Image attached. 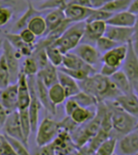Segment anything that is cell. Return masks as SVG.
Returning <instances> with one entry per match:
<instances>
[{
	"label": "cell",
	"mask_w": 138,
	"mask_h": 155,
	"mask_svg": "<svg viewBox=\"0 0 138 155\" xmlns=\"http://www.w3.org/2000/svg\"><path fill=\"white\" fill-rule=\"evenodd\" d=\"M65 105H64V109H65V112H66V115L69 117L72 113V111L76 108V107L78 106L77 103L74 101L72 97H69L65 100Z\"/></svg>",
	"instance_id": "cell-42"
},
{
	"label": "cell",
	"mask_w": 138,
	"mask_h": 155,
	"mask_svg": "<svg viewBox=\"0 0 138 155\" xmlns=\"http://www.w3.org/2000/svg\"><path fill=\"white\" fill-rule=\"evenodd\" d=\"M2 129H3L4 135L12 137L14 139H17V140H19L27 146V143H26L24 141L22 131H21L20 122H19V116L18 110L14 111V112H11V113L8 115L7 119L3 124Z\"/></svg>",
	"instance_id": "cell-10"
},
{
	"label": "cell",
	"mask_w": 138,
	"mask_h": 155,
	"mask_svg": "<svg viewBox=\"0 0 138 155\" xmlns=\"http://www.w3.org/2000/svg\"><path fill=\"white\" fill-rule=\"evenodd\" d=\"M47 92H49V97L51 103L55 107L63 104L65 102V100L68 98L65 91H64L62 86L58 82L50 86L49 88H47Z\"/></svg>",
	"instance_id": "cell-28"
},
{
	"label": "cell",
	"mask_w": 138,
	"mask_h": 155,
	"mask_svg": "<svg viewBox=\"0 0 138 155\" xmlns=\"http://www.w3.org/2000/svg\"><path fill=\"white\" fill-rule=\"evenodd\" d=\"M106 24L105 21H89L85 22V28H84V34L82 37L81 42H86L95 45V42L99 38L104 36L105 30H106Z\"/></svg>",
	"instance_id": "cell-11"
},
{
	"label": "cell",
	"mask_w": 138,
	"mask_h": 155,
	"mask_svg": "<svg viewBox=\"0 0 138 155\" xmlns=\"http://www.w3.org/2000/svg\"><path fill=\"white\" fill-rule=\"evenodd\" d=\"M26 28L29 29L37 38H39V37H45L46 33V24H45V18L42 17V14L35 15L28 22Z\"/></svg>",
	"instance_id": "cell-27"
},
{
	"label": "cell",
	"mask_w": 138,
	"mask_h": 155,
	"mask_svg": "<svg viewBox=\"0 0 138 155\" xmlns=\"http://www.w3.org/2000/svg\"><path fill=\"white\" fill-rule=\"evenodd\" d=\"M113 102L120 109L133 117H138V97L136 93L127 94H119Z\"/></svg>",
	"instance_id": "cell-14"
},
{
	"label": "cell",
	"mask_w": 138,
	"mask_h": 155,
	"mask_svg": "<svg viewBox=\"0 0 138 155\" xmlns=\"http://www.w3.org/2000/svg\"><path fill=\"white\" fill-rule=\"evenodd\" d=\"M61 130L59 122L51 117H45L36 129V143L39 147L51 143Z\"/></svg>",
	"instance_id": "cell-5"
},
{
	"label": "cell",
	"mask_w": 138,
	"mask_h": 155,
	"mask_svg": "<svg viewBox=\"0 0 138 155\" xmlns=\"http://www.w3.org/2000/svg\"><path fill=\"white\" fill-rule=\"evenodd\" d=\"M80 91L92 94L99 102L115 99L121 94L114 87L109 77H105L100 73H94L83 81L78 82Z\"/></svg>",
	"instance_id": "cell-1"
},
{
	"label": "cell",
	"mask_w": 138,
	"mask_h": 155,
	"mask_svg": "<svg viewBox=\"0 0 138 155\" xmlns=\"http://www.w3.org/2000/svg\"><path fill=\"white\" fill-rule=\"evenodd\" d=\"M94 108H96V107H94ZM95 115L96 110H92V108H84V107L77 106L69 117L77 125H82L89 120H91Z\"/></svg>",
	"instance_id": "cell-25"
},
{
	"label": "cell",
	"mask_w": 138,
	"mask_h": 155,
	"mask_svg": "<svg viewBox=\"0 0 138 155\" xmlns=\"http://www.w3.org/2000/svg\"><path fill=\"white\" fill-rule=\"evenodd\" d=\"M9 114H10L9 112L7 110H5L3 107L0 105V129H2L4 122H5V120H6Z\"/></svg>",
	"instance_id": "cell-48"
},
{
	"label": "cell",
	"mask_w": 138,
	"mask_h": 155,
	"mask_svg": "<svg viewBox=\"0 0 138 155\" xmlns=\"http://www.w3.org/2000/svg\"><path fill=\"white\" fill-rule=\"evenodd\" d=\"M77 5V6H81V7H87V8H91V5H90L89 0H71V2L69 5Z\"/></svg>",
	"instance_id": "cell-49"
},
{
	"label": "cell",
	"mask_w": 138,
	"mask_h": 155,
	"mask_svg": "<svg viewBox=\"0 0 138 155\" xmlns=\"http://www.w3.org/2000/svg\"><path fill=\"white\" fill-rule=\"evenodd\" d=\"M35 155H55L54 147H53L52 143L46 145L44 147H40L39 150L36 152Z\"/></svg>",
	"instance_id": "cell-43"
},
{
	"label": "cell",
	"mask_w": 138,
	"mask_h": 155,
	"mask_svg": "<svg viewBox=\"0 0 138 155\" xmlns=\"http://www.w3.org/2000/svg\"><path fill=\"white\" fill-rule=\"evenodd\" d=\"M35 91H36L37 97H38V99L42 106V108L45 109L49 114L55 115L56 107L51 103V101L49 99L47 88L42 83L41 80L36 76H35Z\"/></svg>",
	"instance_id": "cell-20"
},
{
	"label": "cell",
	"mask_w": 138,
	"mask_h": 155,
	"mask_svg": "<svg viewBox=\"0 0 138 155\" xmlns=\"http://www.w3.org/2000/svg\"><path fill=\"white\" fill-rule=\"evenodd\" d=\"M45 48L49 64H51L52 66H54L56 68H60L63 62V56H64L63 53L56 46L52 45H45Z\"/></svg>",
	"instance_id": "cell-30"
},
{
	"label": "cell",
	"mask_w": 138,
	"mask_h": 155,
	"mask_svg": "<svg viewBox=\"0 0 138 155\" xmlns=\"http://www.w3.org/2000/svg\"><path fill=\"white\" fill-rule=\"evenodd\" d=\"M137 35V25L134 27H118V26H106L104 36L114 41L119 45H127L134 41V36Z\"/></svg>",
	"instance_id": "cell-7"
},
{
	"label": "cell",
	"mask_w": 138,
	"mask_h": 155,
	"mask_svg": "<svg viewBox=\"0 0 138 155\" xmlns=\"http://www.w3.org/2000/svg\"><path fill=\"white\" fill-rule=\"evenodd\" d=\"M65 19L66 18H65V15H64L63 10H59V9L50 10V12H49V14H47L45 18V24H46L45 35L49 34V32L53 31L54 29H56L61 23L64 22Z\"/></svg>",
	"instance_id": "cell-26"
},
{
	"label": "cell",
	"mask_w": 138,
	"mask_h": 155,
	"mask_svg": "<svg viewBox=\"0 0 138 155\" xmlns=\"http://www.w3.org/2000/svg\"><path fill=\"white\" fill-rule=\"evenodd\" d=\"M92 8L87 7H81L77 5H68V6L63 10L64 15H65L66 19L71 21L72 23L76 22H82L86 21V19L89 18V15L93 12Z\"/></svg>",
	"instance_id": "cell-15"
},
{
	"label": "cell",
	"mask_w": 138,
	"mask_h": 155,
	"mask_svg": "<svg viewBox=\"0 0 138 155\" xmlns=\"http://www.w3.org/2000/svg\"><path fill=\"white\" fill-rule=\"evenodd\" d=\"M2 45H3V40L0 39V51H1V49H2Z\"/></svg>",
	"instance_id": "cell-50"
},
{
	"label": "cell",
	"mask_w": 138,
	"mask_h": 155,
	"mask_svg": "<svg viewBox=\"0 0 138 155\" xmlns=\"http://www.w3.org/2000/svg\"><path fill=\"white\" fill-rule=\"evenodd\" d=\"M1 53L4 56L5 62L7 64V67L10 72L11 77V84L17 83L19 75L20 73V67H19V60L21 59V56L15 51L13 46L9 44V41L4 39Z\"/></svg>",
	"instance_id": "cell-6"
},
{
	"label": "cell",
	"mask_w": 138,
	"mask_h": 155,
	"mask_svg": "<svg viewBox=\"0 0 138 155\" xmlns=\"http://www.w3.org/2000/svg\"><path fill=\"white\" fill-rule=\"evenodd\" d=\"M31 1H44V0H30L29 2H31Z\"/></svg>",
	"instance_id": "cell-51"
},
{
	"label": "cell",
	"mask_w": 138,
	"mask_h": 155,
	"mask_svg": "<svg viewBox=\"0 0 138 155\" xmlns=\"http://www.w3.org/2000/svg\"><path fill=\"white\" fill-rule=\"evenodd\" d=\"M92 9H102L106 4L109 3L111 0H89Z\"/></svg>",
	"instance_id": "cell-45"
},
{
	"label": "cell",
	"mask_w": 138,
	"mask_h": 155,
	"mask_svg": "<svg viewBox=\"0 0 138 155\" xmlns=\"http://www.w3.org/2000/svg\"><path fill=\"white\" fill-rule=\"evenodd\" d=\"M36 77H38L46 88H49L58 82V69L49 63L45 68L40 69Z\"/></svg>",
	"instance_id": "cell-24"
},
{
	"label": "cell",
	"mask_w": 138,
	"mask_h": 155,
	"mask_svg": "<svg viewBox=\"0 0 138 155\" xmlns=\"http://www.w3.org/2000/svg\"><path fill=\"white\" fill-rule=\"evenodd\" d=\"M20 37V39L22 40L25 44H27L29 45H36V41H37V37L32 33V32L27 29V28H24L22 30H20L19 33H18Z\"/></svg>",
	"instance_id": "cell-41"
},
{
	"label": "cell",
	"mask_w": 138,
	"mask_h": 155,
	"mask_svg": "<svg viewBox=\"0 0 138 155\" xmlns=\"http://www.w3.org/2000/svg\"><path fill=\"white\" fill-rule=\"evenodd\" d=\"M19 112V122H20V127H21V131H22L23 138L25 143L28 145V140L31 134V124H30V120H29V116H28V112L27 109H23V110H18Z\"/></svg>",
	"instance_id": "cell-32"
},
{
	"label": "cell",
	"mask_w": 138,
	"mask_h": 155,
	"mask_svg": "<svg viewBox=\"0 0 138 155\" xmlns=\"http://www.w3.org/2000/svg\"><path fill=\"white\" fill-rule=\"evenodd\" d=\"M117 140L114 137H109L104 140L96 149L95 155H114Z\"/></svg>",
	"instance_id": "cell-31"
},
{
	"label": "cell",
	"mask_w": 138,
	"mask_h": 155,
	"mask_svg": "<svg viewBox=\"0 0 138 155\" xmlns=\"http://www.w3.org/2000/svg\"><path fill=\"white\" fill-rule=\"evenodd\" d=\"M127 45H120L109 51L103 53L102 55V60L103 65H106L115 69H121L123 62L126 55Z\"/></svg>",
	"instance_id": "cell-9"
},
{
	"label": "cell",
	"mask_w": 138,
	"mask_h": 155,
	"mask_svg": "<svg viewBox=\"0 0 138 155\" xmlns=\"http://www.w3.org/2000/svg\"><path fill=\"white\" fill-rule=\"evenodd\" d=\"M126 11L134 15H138V0H131Z\"/></svg>",
	"instance_id": "cell-47"
},
{
	"label": "cell",
	"mask_w": 138,
	"mask_h": 155,
	"mask_svg": "<svg viewBox=\"0 0 138 155\" xmlns=\"http://www.w3.org/2000/svg\"><path fill=\"white\" fill-rule=\"evenodd\" d=\"M61 68H67V69H85V71L96 72V68L94 67L84 63L81 59L72 51L64 54Z\"/></svg>",
	"instance_id": "cell-19"
},
{
	"label": "cell",
	"mask_w": 138,
	"mask_h": 155,
	"mask_svg": "<svg viewBox=\"0 0 138 155\" xmlns=\"http://www.w3.org/2000/svg\"><path fill=\"white\" fill-rule=\"evenodd\" d=\"M112 14H110L108 12H105V11L102 10V9H94L92 14L89 15V18L86 19L85 22H89V21H96V20H99V21H105L107 20Z\"/></svg>",
	"instance_id": "cell-40"
},
{
	"label": "cell",
	"mask_w": 138,
	"mask_h": 155,
	"mask_svg": "<svg viewBox=\"0 0 138 155\" xmlns=\"http://www.w3.org/2000/svg\"><path fill=\"white\" fill-rule=\"evenodd\" d=\"M107 105L110 112V120L112 129L120 135H126L133 130H136L138 127L137 117H133L126 113L125 111L120 109L113 100L103 101Z\"/></svg>",
	"instance_id": "cell-2"
},
{
	"label": "cell",
	"mask_w": 138,
	"mask_h": 155,
	"mask_svg": "<svg viewBox=\"0 0 138 155\" xmlns=\"http://www.w3.org/2000/svg\"><path fill=\"white\" fill-rule=\"evenodd\" d=\"M72 52L76 53L84 63L92 67L98 65L100 61V58H102V55L99 54V52L97 50L95 45L86 44V42H80L72 50Z\"/></svg>",
	"instance_id": "cell-12"
},
{
	"label": "cell",
	"mask_w": 138,
	"mask_h": 155,
	"mask_svg": "<svg viewBox=\"0 0 138 155\" xmlns=\"http://www.w3.org/2000/svg\"><path fill=\"white\" fill-rule=\"evenodd\" d=\"M40 14H42V11L37 9L31 2H28L23 14L20 15V18L17 20V22L14 24L10 33H19L20 30L26 28V26H27L31 18Z\"/></svg>",
	"instance_id": "cell-21"
},
{
	"label": "cell",
	"mask_w": 138,
	"mask_h": 155,
	"mask_svg": "<svg viewBox=\"0 0 138 155\" xmlns=\"http://www.w3.org/2000/svg\"><path fill=\"white\" fill-rule=\"evenodd\" d=\"M14 15V9L8 6H0V28L6 26Z\"/></svg>",
	"instance_id": "cell-39"
},
{
	"label": "cell",
	"mask_w": 138,
	"mask_h": 155,
	"mask_svg": "<svg viewBox=\"0 0 138 155\" xmlns=\"http://www.w3.org/2000/svg\"><path fill=\"white\" fill-rule=\"evenodd\" d=\"M110 81L112 82L114 85V87L117 89V91L121 94H127L131 93H135L134 90L132 89L131 84L129 81V79L126 76V74L123 72L122 69L117 71L113 75H111L109 77ZM137 94V93H136Z\"/></svg>",
	"instance_id": "cell-22"
},
{
	"label": "cell",
	"mask_w": 138,
	"mask_h": 155,
	"mask_svg": "<svg viewBox=\"0 0 138 155\" xmlns=\"http://www.w3.org/2000/svg\"><path fill=\"white\" fill-rule=\"evenodd\" d=\"M118 45H120L115 42L114 41L108 39L107 37H105V36L100 37V38H99L95 42V47L99 52L100 55H103V53L109 51L110 49H112Z\"/></svg>",
	"instance_id": "cell-34"
},
{
	"label": "cell",
	"mask_w": 138,
	"mask_h": 155,
	"mask_svg": "<svg viewBox=\"0 0 138 155\" xmlns=\"http://www.w3.org/2000/svg\"><path fill=\"white\" fill-rule=\"evenodd\" d=\"M71 0H44L42 3H41L38 6V10H54L59 9L64 10L69 4Z\"/></svg>",
	"instance_id": "cell-36"
},
{
	"label": "cell",
	"mask_w": 138,
	"mask_h": 155,
	"mask_svg": "<svg viewBox=\"0 0 138 155\" xmlns=\"http://www.w3.org/2000/svg\"><path fill=\"white\" fill-rule=\"evenodd\" d=\"M117 71H119V69H115L113 68H110V67L103 65V67H102V68H100L99 73L102 74V75L105 76V77H110L111 75H113V74Z\"/></svg>",
	"instance_id": "cell-44"
},
{
	"label": "cell",
	"mask_w": 138,
	"mask_h": 155,
	"mask_svg": "<svg viewBox=\"0 0 138 155\" xmlns=\"http://www.w3.org/2000/svg\"><path fill=\"white\" fill-rule=\"evenodd\" d=\"M138 131L133 130L117 140L115 155H137Z\"/></svg>",
	"instance_id": "cell-8"
},
{
	"label": "cell",
	"mask_w": 138,
	"mask_h": 155,
	"mask_svg": "<svg viewBox=\"0 0 138 155\" xmlns=\"http://www.w3.org/2000/svg\"><path fill=\"white\" fill-rule=\"evenodd\" d=\"M137 17L127 11L113 14L106 20V24L111 26H118V27H134L137 25Z\"/></svg>",
	"instance_id": "cell-17"
},
{
	"label": "cell",
	"mask_w": 138,
	"mask_h": 155,
	"mask_svg": "<svg viewBox=\"0 0 138 155\" xmlns=\"http://www.w3.org/2000/svg\"><path fill=\"white\" fill-rule=\"evenodd\" d=\"M121 69L126 74V76L129 79L131 84L132 89L137 93L138 89V56L137 49L134 45V41H131L127 44L126 55L123 62Z\"/></svg>",
	"instance_id": "cell-4"
},
{
	"label": "cell",
	"mask_w": 138,
	"mask_h": 155,
	"mask_svg": "<svg viewBox=\"0 0 138 155\" xmlns=\"http://www.w3.org/2000/svg\"><path fill=\"white\" fill-rule=\"evenodd\" d=\"M76 155H95V151L90 148L88 145H85L79 147L78 151L76 153Z\"/></svg>",
	"instance_id": "cell-46"
},
{
	"label": "cell",
	"mask_w": 138,
	"mask_h": 155,
	"mask_svg": "<svg viewBox=\"0 0 138 155\" xmlns=\"http://www.w3.org/2000/svg\"><path fill=\"white\" fill-rule=\"evenodd\" d=\"M114 155H115V154H114Z\"/></svg>",
	"instance_id": "cell-52"
},
{
	"label": "cell",
	"mask_w": 138,
	"mask_h": 155,
	"mask_svg": "<svg viewBox=\"0 0 138 155\" xmlns=\"http://www.w3.org/2000/svg\"><path fill=\"white\" fill-rule=\"evenodd\" d=\"M18 110L27 109L30 103V91L26 77L22 72L19 73L18 81Z\"/></svg>",
	"instance_id": "cell-16"
},
{
	"label": "cell",
	"mask_w": 138,
	"mask_h": 155,
	"mask_svg": "<svg viewBox=\"0 0 138 155\" xmlns=\"http://www.w3.org/2000/svg\"><path fill=\"white\" fill-rule=\"evenodd\" d=\"M58 83L61 85L64 91H65L68 98L72 97L73 95H76L77 93L80 92L78 82L76 81L71 76H69L68 74L64 73L63 71H58Z\"/></svg>",
	"instance_id": "cell-23"
},
{
	"label": "cell",
	"mask_w": 138,
	"mask_h": 155,
	"mask_svg": "<svg viewBox=\"0 0 138 155\" xmlns=\"http://www.w3.org/2000/svg\"><path fill=\"white\" fill-rule=\"evenodd\" d=\"M0 105L9 113L18 110V85L10 84L9 86L0 90Z\"/></svg>",
	"instance_id": "cell-13"
},
{
	"label": "cell",
	"mask_w": 138,
	"mask_h": 155,
	"mask_svg": "<svg viewBox=\"0 0 138 155\" xmlns=\"http://www.w3.org/2000/svg\"><path fill=\"white\" fill-rule=\"evenodd\" d=\"M38 71H39V68L37 66L33 57L32 56L25 57L22 68L20 69V72H22L26 77H32V76H36Z\"/></svg>",
	"instance_id": "cell-35"
},
{
	"label": "cell",
	"mask_w": 138,
	"mask_h": 155,
	"mask_svg": "<svg viewBox=\"0 0 138 155\" xmlns=\"http://www.w3.org/2000/svg\"><path fill=\"white\" fill-rule=\"evenodd\" d=\"M131 0H111L109 3H107L102 8V10L108 12L110 14H116L120 12H124L127 10L130 3Z\"/></svg>",
	"instance_id": "cell-33"
},
{
	"label": "cell",
	"mask_w": 138,
	"mask_h": 155,
	"mask_svg": "<svg viewBox=\"0 0 138 155\" xmlns=\"http://www.w3.org/2000/svg\"><path fill=\"white\" fill-rule=\"evenodd\" d=\"M5 39H6L9 44L13 46V48L17 51L21 57H29L32 55L34 50L33 45H29L20 39V37L18 33H7L5 35Z\"/></svg>",
	"instance_id": "cell-18"
},
{
	"label": "cell",
	"mask_w": 138,
	"mask_h": 155,
	"mask_svg": "<svg viewBox=\"0 0 138 155\" xmlns=\"http://www.w3.org/2000/svg\"><path fill=\"white\" fill-rule=\"evenodd\" d=\"M5 137H6L7 141L9 142L10 146L13 148L15 155H31L27 148V146H26L24 143H22L19 140H17V139H14L12 137L6 136V135H5Z\"/></svg>",
	"instance_id": "cell-38"
},
{
	"label": "cell",
	"mask_w": 138,
	"mask_h": 155,
	"mask_svg": "<svg viewBox=\"0 0 138 155\" xmlns=\"http://www.w3.org/2000/svg\"><path fill=\"white\" fill-rule=\"evenodd\" d=\"M72 98L76 101L78 106L84 107V108H94L99 104L97 98L93 97L92 94L83 92V91H80L76 95H73Z\"/></svg>",
	"instance_id": "cell-29"
},
{
	"label": "cell",
	"mask_w": 138,
	"mask_h": 155,
	"mask_svg": "<svg viewBox=\"0 0 138 155\" xmlns=\"http://www.w3.org/2000/svg\"><path fill=\"white\" fill-rule=\"evenodd\" d=\"M85 21L72 23L64 33L52 42V45L56 46L63 54L72 51L80 44L84 34Z\"/></svg>",
	"instance_id": "cell-3"
},
{
	"label": "cell",
	"mask_w": 138,
	"mask_h": 155,
	"mask_svg": "<svg viewBox=\"0 0 138 155\" xmlns=\"http://www.w3.org/2000/svg\"><path fill=\"white\" fill-rule=\"evenodd\" d=\"M11 84L10 72L7 67V64L5 62L4 56L1 53L0 55V90L6 88Z\"/></svg>",
	"instance_id": "cell-37"
}]
</instances>
